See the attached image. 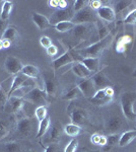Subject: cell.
<instances>
[{
    "label": "cell",
    "mask_w": 136,
    "mask_h": 152,
    "mask_svg": "<svg viewBox=\"0 0 136 152\" xmlns=\"http://www.w3.org/2000/svg\"><path fill=\"white\" fill-rule=\"evenodd\" d=\"M3 41V49H8L11 46V42L8 40H2Z\"/></svg>",
    "instance_id": "obj_51"
},
{
    "label": "cell",
    "mask_w": 136,
    "mask_h": 152,
    "mask_svg": "<svg viewBox=\"0 0 136 152\" xmlns=\"http://www.w3.org/2000/svg\"><path fill=\"white\" fill-rule=\"evenodd\" d=\"M79 62L82 63L90 73H96L100 69V59L99 58H82Z\"/></svg>",
    "instance_id": "obj_20"
},
{
    "label": "cell",
    "mask_w": 136,
    "mask_h": 152,
    "mask_svg": "<svg viewBox=\"0 0 136 152\" xmlns=\"http://www.w3.org/2000/svg\"><path fill=\"white\" fill-rule=\"evenodd\" d=\"M80 96H82V94L79 90V88L77 86H74L71 89H69L65 94L62 95L63 100H73L76 99H79Z\"/></svg>",
    "instance_id": "obj_29"
},
{
    "label": "cell",
    "mask_w": 136,
    "mask_h": 152,
    "mask_svg": "<svg viewBox=\"0 0 136 152\" xmlns=\"http://www.w3.org/2000/svg\"><path fill=\"white\" fill-rule=\"evenodd\" d=\"M105 92H106V95L108 96H114V89L112 86H108L105 88Z\"/></svg>",
    "instance_id": "obj_50"
},
{
    "label": "cell",
    "mask_w": 136,
    "mask_h": 152,
    "mask_svg": "<svg viewBox=\"0 0 136 152\" xmlns=\"http://www.w3.org/2000/svg\"><path fill=\"white\" fill-rule=\"evenodd\" d=\"M74 31V37L76 39H81V40H85V38L87 36V34L90 33V28H88L87 24H77V26H74L73 28Z\"/></svg>",
    "instance_id": "obj_26"
},
{
    "label": "cell",
    "mask_w": 136,
    "mask_h": 152,
    "mask_svg": "<svg viewBox=\"0 0 136 152\" xmlns=\"http://www.w3.org/2000/svg\"><path fill=\"white\" fill-rule=\"evenodd\" d=\"M46 51H47V54H48L50 57H55L57 54H58V48H57L55 45L50 46L48 49H46Z\"/></svg>",
    "instance_id": "obj_46"
},
{
    "label": "cell",
    "mask_w": 136,
    "mask_h": 152,
    "mask_svg": "<svg viewBox=\"0 0 136 152\" xmlns=\"http://www.w3.org/2000/svg\"><path fill=\"white\" fill-rule=\"evenodd\" d=\"M135 129H136V128H135Z\"/></svg>",
    "instance_id": "obj_56"
},
{
    "label": "cell",
    "mask_w": 136,
    "mask_h": 152,
    "mask_svg": "<svg viewBox=\"0 0 136 152\" xmlns=\"http://www.w3.org/2000/svg\"><path fill=\"white\" fill-rule=\"evenodd\" d=\"M13 8V2L5 0V1L2 2L1 5V11H0V19L4 21H7L10 18V14Z\"/></svg>",
    "instance_id": "obj_23"
},
{
    "label": "cell",
    "mask_w": 136,
    "mask_h": 152,
    "mask_svg": "<svg viewBox=\"0 0 136 152\" xmlns=\"http://www.w3.org/2000/svg\"><path fill=\"white\" fill-rule=\"evenodd\" d=\"M61 135H62V127H61L60 123L56 122L54 123V125L52 126L50 135H49V142L51 144H55L57 143L61 138Z\"/></svg>",
    "instance_id": "obj_21"
},
{
    "label": "cell",
    "mask_w": 136,
    "mask_h": 152,
    "mask_svg": "<svg viewBox=\"0 0 136 152\" xmlns=\"http://www.w3.org/2000/svg\"><path fill=\"white\" fill-rule=\"evenodd\" d=\"M35 117H36L37 121L41 122L43 121L45 118L48 117V110H47L46 105H40L35 110Z\"/></svg>",
    "instance_id": "obj_34"
},
{
    "label": "cell",
    "mask_w": 136,
    "mask_h": 152,
    "mask_svg": "<svg viewBox=\"0 0 136 152\" xmlns=\"http://www.w3.org/2000/svg\"><path fill=\"white\" fill-rule=\"evenodd\" d=\"M77 87L79 88V90L81 91L82 95H85V97H88V99L93 97V94H95L96 91L91 77L85 78V79H83L82 81H80L77 84Z\"/></svg>",
    "instance_id": "obj_9"
},
{
    "label": "cell",
    "mask_w": 136,
    "mask_h": 152,
    "mask_svg": "<svg viewBox=\"0 0 136 152\" xmlns=\"http://www.w3.org/2000/svg\"><path fill=\"white\" fill-rule=\"evenodd\" d=\"M112 41H113V36L110 34V35L107 36L103 40H100L96 42V43H93L91 45L87 46V47L77 50L76 53L79 56H82L83 58H99L102 55L104 51L111 45Z\"/></svg>",
    "instance_id": "obj_1"
},
{
    "label": "cell",
    "mask_w": 136,
    "mask_h": 152,
    "mask_svg": "<svg viewBox=\"0 0 136 152\" xmlns=\"http://www.w3.org/2000/svg\"><path fill=\"white\" fill-rule=\"evenodd\" d=\"M40 44H41V46L43 48H45V49H48L50 46L53 45V43H52V40L50 38H49L48 36H43V37H41V39H40Z\"/></svg>",
    "instance_id": "obj_44"
},
{
    "label": "cell",
    "mask_w": 136,
    "mask_h": 152,
    "mask_svg": "<svg viewBox=\"0 0 136 152\" xmlns=\"http://www.w3.org/2000/svg\"><path fill=\"white\" fill-rule=\"evenodd\" d=\"M93 21H96V14L93 13V9L90 8V6H86L85 8L81 9L74 13L71 23H73L75 26L77 24H87Z\"/></svg>",
    "instance_id": "obj_4"
},
{
    "label": "cell",
    "mask_w": 136,
    "mask_h": 152,
    "mask_svg": "<svg viewBox=\"0 0 136 152\" xmlns=\"http://www.w3.org/2000/svg\"><path fill=\"white\" fill-rule=\"evenodd\" d=\"M34 88V85H24V86H21L19 88H17L16 90H14L12 94L8 95V97H17V99H24L26 95V94L29 91V90Z\"/></svg>",
    "instance_id": "obj_30"
},
{
    "label": "cell",
    "mask_w": 136,
    "mask_h": 152,
    "mask_svg": "<svg viewBox=\"0 0 136 152\" xmlns=\"http://www.w3.org/2000/svg\"><path fill=\"white\" fill-rule=\"evenodd\" d=\"M51 125V120L50 117H47L43 121L39 122V127H38V133H37V138H42V137L48 132L49 128Z\"/></svg>",
    "instance_id": "obj_27"
},
{
    "label": "cell",
    "mask_w": 136,
    "mask_h": 152,
    "mask_svg": "<svg viewBox=\"0 0 136 152\" xmlns=\"http://www.w3.org/2000/svg\"><path fill=\"white\" fill-rule=\"evenodd\" d=\"M32 19H33V23L36 24L37 28L40 31H45V29L51 26L50 19L47 16L43 15V14L38 13V12H34L33 15H32Z\"/></svg>",
    "instance_id": "obj_17"
},
{
    "label": "cell",
    "mask_w": 136,
    "mask_h": 152,
    "mask_svg": "<svg viewBox=\"0 0 136 152\" xmlns=\"http://www.w3.org/2000/svg\"><path fill=\"white\" fill-rule=\"evenodd\" d=\"M126 24H135L136 23V9H133L127 14V16L124 19Z\"/></svg>",
    "instance_id": "obj_41"
},
{
    "label": "cell",
    "mask_w": 136,
    "mask_h": 152,
    "mask_svg": "<svg viewBox=\"0 0 136 152\" xmlns=\"http://www.w3.org/2000/svg\"><path fill=\"white\" fill-rule=\"evenodd\" d=\"M12 119H0V140L5 138L9 134L11 130V122Z\"/></svg>",
    "instance_id": "obj_25"
},
{
    "label": "cell",
    "mask_w": 136,
    "mask_h": 152,
    "mask_svg": "<svg viewBox=\"0 0 136 152\" xmlns=\"http://www.w3.org/2000/svg\"><path fill=\"white\" fill-rule=\"evenodd\" d=\"M88 3H90V1H87V0H76L73 4V10L75 12L79 11L81 9L85 8Z\"/></svg>",
    "instance_id": "obj_38"
},
{
    "label": "cell",
    "mask_w": 136,
    "mask_h": 152,
    "mask_svg": "<svg viewBox=\"0 0 136 152\" xmlns=\"http://www.w3.org/2000/svg\"><path fill=\"white\" fill-rule=\"evenodd\" d=\"M78 147V141L76 139H72L64 148V152H75Z\"/></svg>",
    "instance_id": "obj_40"
},
{
    "label": "cell",
    "mask_w": 136,
    "mask_h": 152,
    "mask_svg": "<svg viewBox=\"0 0 136 152\" xmlns=\"http://www.w3.org/2000/svg\"><path fill=\"white\" fill-rule=\"evenodd\" d=\"M119 139H120V135L118 133L117 134H110L109 137H107V145L114 147L119 143Z\"/></svg>",
    "instance_id": "obj_37"
},
{
    "label": "cell",
    "mask_w": 136,
    "mask_h": 152,
    "mask_svg": "<svg viewBox=\"0 0 136 152\" xmlns=\"http://www.w3.org/2000/svg\"><path fill=\"white\" fill-rule=\"evenodd\" d=\"M123 122L119 117H111L106 121L105 129L109 134H117L122 129Z\"/></svg>",
    "instance_id": "obj_12"
},
{
    "label": "cell",
    "mask_w": 136,
    "mask_h": 152,
    "mask_svg": "<svg viewBox=\"0 0 136 152\" xmlns=\"http://www.w3.org/2000/svg\"><path fill=\"white\" fill-rule=\"evenodd\" d=\"M6 28H7V23L4 20H2V19H0V39L2 38L4 31H5Z\"/></svg>",
    "instance_id": "obj_47"
},
{
    "label": "cell",
    "mask_w": 136,
    "mask_h": 152,
    "mask_svg": "<svg viewBox=\"0 0 136 152\" xmlns=\"http://www.w3.org/2000/svg\"><path fill=\"white\" fill-rule=\"evenodd\" d=\"M16 128L21 136H29L33 130V120L31 118H23L17 122Z\"/></svg>",
    "instance_id": "obj_13"
},
{
    "label": "cell",
    "mask_w": 136,
    "mask_h": 152,
    "mask_svg": "<svg viewBox=\"0 0 136 152\" xmlns=\"http://www.w3.org/2000/svg\"><path fill=\"white\" fill-rule=\"evenodd\" d=\"M44 152H57V146L55 144H50L48 147H46Z\"/></svg>",
    "instance_id": "obj_49"
},
{
    "label": "cell",
    "mask_w": 136,
    "mask_h": 152,
    "mask_svg": "<svg viewBox=\"0 0 136 152\" xmlns=\"http://www.w3.org/2000/svg\"><path fill=\"white\" fill-rule=\"evenodd\" d=\"M24 105V100L17 97H9L8 102L5 105V109L9 113H18L23 110Z\"/></svg>",
    "instance_id": "obj_18"
},
{
    "label": "cell",
    "mask_w": 136,
    "mask_h": 152,
    "mask_svg": "<svg viewBox=\"0 0 136 152\" xmlns=\"http://www.w3.org/2000/svg\"><path fill=\"white\" fill-rule=\"evenodd\" d=\"M48 4L51 8H57L59 9V4H60V0H50L48 1Z\"/></svg>",
    "instance_id": "obj_48"
},
{
    "label": "cell",
    "mask_w": 136,
    "mask_h": 152,
    "mask_svg": "<svg viewBox=\"0 0 136 152\" xmlns=\"http://www.w3.org/2000/svg\"><path fill=\"white\" fill-rule=\"evenodd\" d=\"M21 73H23L24 75H26L28 78H29V79H37V78L39 77V74H40V70L35 65L26 64V65H24Z\"/></svg>",
    "instance_id": "obj_24"
},
{
    "label": "cell",
    "mask_w": 136,
    "mask_h": 152,
    "mask_svg": "<svg viewBox=\"0 0 136 152\" xmlns=\"http://www.w3.org/2000/svg\"><path fill=\"white\" fill-rule=\"evenodd\" d=\"M17 36H18V33H17V29L14 26H7V28L4 31L1 40H8L12 42L17 38Z\"/></svg>",
    "instance_id": "obj_31"
},
{
    "label": "cell",
    "mask_w": 136,
    "mask_h": 152,
    "mask_svg": "<svg viewBox=\"0 0 136 152\" xmlns=\"http://www.w3.org/2000/svg\"><path fill=\"white\" fill-rule=\"evenodd\" d=\"M44 82V90L49 96H55L57 92V83L54 75H51L49 73H45L43 77Z\"/></svg>",
    "instance_id": "obj_8"
},
{
    "label": "cell",
    "mask_w": 136,
    "mask_h": 152,
    "mask_svg": "<svg viewBox=\"0 0 136 152\" xmlns=\"http://www.w3.org/2000/svg\"><path fill=\"white\" fill-rule=\"evenodd\" d=\"M74 15L73 11L70 8H65V9H57L56 11H54L51 15L50 18V23L51 26H55V24L59 23H63V21H71Z\"/></svg>",
    "instance_id": "obj_7"
},
{
    "label": "cell",
    "mask_w": 136,
    "mask_h": 152,
    "mask_svg": "<svg viewBox=\"0 0 136 152\" xmlns=\"http://www.w3.org/2000/svg\"><path fill=\"white\" fill-rule=\"evenodd\" d=\"M0 89H1V86H0Z\"/></svg>",
    "instance_id": "obj_55"
},
{
    "label": "cell",
    "mask_w": 136,
    "mask_h": 152,
    "mask_svg": "<svg viewBox=\"0 0 136 152\" xmlns=\"http://www.w3.org/2000/svg\"><path fill=\"white\" fill-rule=\"evenodd\" d=\"M54 26H55L56 31H59V33H67V31H72L74 26H75V24L71 23V21H63V23H59L55 24Z\"/></svg>",
    "instance_id": "obj_32"
},
{
    "label": "cell",
    "mask_w": 136,
    "mask_h": 152,
    "mask_svg": "<svg viewBox=\"0 0 136 152\" xmlns=\"http://www.w3.org/2000/svg\"><path fill=\"white\" fill-rule=\"evenodd\" d=\"M32 79L26 77V75H24L23 73H19L17 75H14V77L12 78V83H11V86L10 89L8 91V95L12 94L14 90H16L17 88L24 86V85H34L33 82H31Z\"/></svg>",
    "instance_id": "obj_11"
},
{
    "label": "cell",
    "mask_w": 136,
    "mask_h": 152,
    "mask_svg": "<svg viewBox=\"0 0 136 152\" xmlns=\"http://www.w3.org/2000/svg\"><path fill=\"white\" fill-rule=\"evenodd\" d=\"M24 64L18 58L14 57V56H8L5 59L4 62V69L7 73L11 75H17L21 73Z\"/></svg>",
    "instance_id": "obj_6"
},
{
    "label": "cell",
    "mask_w": 136,
    "mask_h": 152,
    "mask_svg": "<svg viewBox=\"0 0 136 152\" xmlns=\"http://www.w3.org/2000/svg\"><path fill=\"white\" fill-rule=\"evenodd\" d=\"M132 76H133V77H134V78H136V68H135V69H134V71H133V73H132Z\"/></svg>",
    "instance_id": "obj_53"
},
{
    "label": "cell",
    "mask_w": 136,
    "mask_h": 152,
    "mask_svg": "<svg viewBox=\"0 0 136 152\" xmlns=\"http://www.w3.org/2000/svg\"><path fill=\"white\" fill-rule=\"evenodd\" d=\"M90 142L95 145H100L103 147L107 144V137L99 133H95L90 136Z\"/></svg>",
    "instance_id": "obj_33"
},
{
    "label": "cell",
    "mask_w": 136,
    "mask_h": 152,
    "mask_svg": "<svg viewBox=\"0 0 136 152\" xmlns=\"http://www.w3.org/2000/svg\"><path fill=\"white\" fill-rule=\"evenodd\" d=\"M132 3L131 1H128V0H126V1H118L117 3H116V7H115V12H121L123 10H125L127 7H129L130 4Z\"/></svg>",
    "instance_id": "obj_39"
},
{
    "label": "cell",
    "mask_w": 136,
    "mask_h": 152,
    "mask_svg": "<svg viewBox=\"0 0 136 152\" xmlns=\"http://www.w3.org/2000/svg\"><path fill=\"white\" fill-rule=\"evenodd\" d=\"M113 97L112 96H108L106 95L105 89H100V90H96V94H93V97H90V100L93 104H95L96 105H105L108 104L112 102Z\"/></svg>",
    "instance_id": "obj_16"
},
{
    "label": "cell",
    "mask_w": 136,
    "mask_h": 152,
    "mask_svg": "<svg viewBox=\"0 0 136 152\" xmlns=\"http://www.w3.org/2000/svg\"><path fill=\"white\" fill-rule=\"evenodd\" d=\"M134 139H136V129L134 130H130V131L124 132L123 134L120 135V139H119V146L121 147H125L132 142Z\"/></svg>",
    "instance_id": "obj_22"
},
{
    "label": "cell",
    "mask_w": 136,
    "mask_h": 152,
    "mask_svg": "<svg viewBox=\"0 0 136 152\" xmlns=\"http://www.w3.org/2000/svg\"><path fill=\"white\" fill-rule=\"evenodd\" d=\"M98 31H99V38H100V40H103L107 36L110 35V31H109L108 28L106 26H103V24H101V26H99Z\"/></svg>",
    "instance_id": "obj_43"
},
{
    "label": "cell",
    "mask_w": 136,
    "mask_h": 152,
    "mask_svg": "<svg viewBox=\"0 0 136 152\" xmlns=\"http://www.w3.org/2000/svg\"><path fill=\"white\" fill-rule=\"evenodd\" d=\"M23 99L24 102H31L33 104H37L38 107L45 105L47 102V94L43 88L34 87L26 94V95Z\"/></svg>",
    "instance_id": "obj_3"
},
{
    "label": "cell",
    "mask_w": 136,
    "mask_h": 152,
    "mask_svg": "<svg viewBox=\"0 0 136 152\" xmlns=\"http://www.w3.org/2000/svg\"><path fill=\"white\" fill-rule=\"evenodd\" d=\"M69 116H70V119H71V121H72V123L75 125H78V126L83 125L88 119L87 112L83 109L73 110V111L70 113Z\"/></svg>",
    "instance_id": "obj_14"
},
{
    "label": "cell",
    "mask_w": 136,
    "mask_h": 152,
    "mask_svg": "<svg viewBox=\"0 0 136 152\" xmlns=\"http://www.w3.org/2000/svg\"><path fill=\"white\" fill-rule=\"evenodd\" d=\"M121 107L123 115L129 121L136 120V111L134 109V104L136 102V92L127 91L122 94L120 97Z\"/></svg>",
    "instance_id": "obj_2"
},
{
    "label": "cell",
    "mask_w": 136,
    "mask_h": 152,
    "mask_svg": "<svg viewBox=\"0 0 136 152\" xmlns=\"http://www.w3.org/2000/svg\"><path fill=\"white\" fill-rule=\"evenodd\" d=\"M96 14L101 19L107 21V23H113L116 19V12L113 7L110 6H102L100 9L96 10Z\"/></svg>",
    "instance_id": "obj_15"
},
{
    "label": "cell",
    "mask_w": 136,
    "mask_h": 152,
    "mask_svg": "<svg viewBox=\"0 0 136 152\" xmlns=\"http://www.w3.org/2000/svg\"><path fill=\"white\" fill-rule=\"evenodd\" d=\"M78 54L76 53V55L74 54L72 51H66L65 53H63L60 57H58L57 59L52 62V67H53L54 71H57L60 68L64 67L66 65H69L73 62H79V60L77 59Z\"/></svg>",
    "instance_id": "obj_5"
},
{
    "label": "cell",
    "mask_w": 136,
    "mask_h": 152,
    "mask_svg": "<svg viewBox=\"0 0 136 152\" xmlns=\"http://www.w3.org/2000/svg\"><path fill=\"white\" fill-rule=\"evenodd\" d=\"M88 4H90V8L93 9V10H98L103 6L102 1H100V0H93V1H90Z\"/></svg>",
    "instance_id": "obj_45"
},
{
    "label": "cell",
    "mask_w": 136,
    "mask_h": 152,
    "mask_svg": "<svg viewBox=\"0 0 136 152\" xmlns=\"http://www.w3.org/2000/svg\"><path fill=\"white\" fill-rule=\"evenodd\" d=\"M3 49V41L0 39V50H2Z\"/></svg>",
    "instance_id": "obj_52"
},
{
    "label": "cell",
    "mask_w": 136,
    "mask_h": 152,
    "mask_svg": "<svg viewBox=\"0 0 136 152\" xmlns=\"http://www.w3.org/2000/svg\"><path fill=\"white\" fill-rule=\"evenodd\" d=\"M131 42V38L128 36H125V37H122V38L119 39L118 41L117 45H116V51L119 53H123L124 52V49L126 47L127 44H129Z\"/></svg>",
    "instance_id": "obj_35"
},
{
    "label": "cell",
    "mask_w": 136,
    "mask_h": 152,
    "mask_svg": "<svg viewBox=\"0 0 136 152\" xmlns=\"http://www.w3.org/2000/svg\"><path fill=\"white\" fill-rule=\"evenodd\" d=\"M85 152H95V151H85Z\"/></svg>",
    "instance_id": "obj_54"
},
{
    "label": "cell",
    "mask_w": 136,
    "mask_h": 152,
    "mask_svg": "<svg viewBox=\"0 0 136 152\" xmlns=\"http://www.w3.org/2000/svg\"><path fill=\"white\" fill-rule=\"evenodd\" d=\"M5 152H21V145L17 142H8L4 145Z\"/></svg>",
    "instance_id": "obj_36"
},
{
    "label": "cell",
    "mask_w": 136,
    "mask_h": 152,
    "mask_svg": "<svg viewBox=\"0 0 136 152\" xmlns=\"http://www.w3.org/2000/svg\"><path fill=\"white\" fill-rule=\"evenodd\" d=\"M71 71H72L73 74L75 76H77V77H79V78H82V79L88 78L91 74L87 68H86L81 62L74 63L72 65V67H71Z\"/></svg>",
    "instance_id": "obj_19"
},
{
    "label": "cell",
    "mask_w": 136,
    "mask_h": 152,
    "mask_svg": "<svg viewBox=\"0 0 136 152\" xmlns=\"http://www.w3.org/2000/svg\"><path fill=\"white\" fill-rule=\"evenodd\" d=\"M64 132H65L66 135H68L69 137H74L78 136L81 132V127L78 126V125H75L73 123L71 124H67L65 127H64Z\"/></svg>",
    "instance_id": "obj_28"
},
{
    "label": "cell",
    "mask_w": 136,
    "mask_h": 152,
    "mask_svg": "<svg viewBox=\"0 0 136 152\" xmlns=\"http://www.w3.org/2000/svg\"><path fill=\"white\" fill-rule=\"evenodd\" d=\"M95 85L96 89L100 90V89H105L106 87L111 86V81L108 78V76L103 72V71H99L96 72L95 75H93L91 77Z\"/></svg>",
    "instance_id": "obj_10"
},
{
    "label": "cell",
    "mask_w": 136,
    "mask_h": 152,
    "mask_svg": "<svg viewBox=\"0 0 136 152\" xmlns=\"http://www.w3.org/2000/svg\"><path fill=\"white\" fill-rule=\"evenodd\" d=\"M8 92H6L4 89H0V105L1 107H5L7 102H8Z\"/></svg>",
    "instance_id": "obj_42"
}]
</instances>
